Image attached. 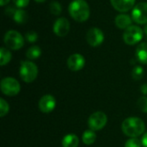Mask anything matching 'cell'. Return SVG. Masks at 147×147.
<instances>
[{
  "mask_svg": "<svg viewBox=\"0 0 147 147\" xmlns=\"http://www.w3.org/2000/svg\"><path fill=\"white\" fill-rule=\"evenodd\" d=\"M19 74L25 83H32L38 76V67L32 61L23 60L21 62Z\"/></svg>",
  "mask_w": 147,
  "mask_h": 147,
  "instance_id": "3",
  "label": "cell"
},
{
  "mask_svg": "<svg viewBox=\"0 0 147 147\" xmlns=\"http://www.w3.org/2000/svg\"><path fill=\"white\" fill-rule=\"evenodd\" d=\"M16 9H15L13 6H8V7L5 9V11H4V12H5V14H6L7 16L12 17V16H13V14L15 13Z\"/></svg>",
  "mask_w": 147,
  "mask_h": 147,
  "instance_id": "28",
  "label": "cell"
},
{
  "mask_svg": "<svg viewBox=\"0 0 147 147\" xmlns=\"http://www.w3.org/2000/svg\"><path fill=\"white\" fill-rule=\"evenodd\" d=\"M138 106L141 109V111L147 113V97L146 96L140 97L138 101Z\"/></svg>",
  "mask_w": 147,
  "mask_h": 147,
  "instance_id": "26",
  "label": "cell"
},
{
  "mask_svg": "<svg viewBox=\"0 0 147 147\" xmlns=\"http://www.w3.org/2000/svg\"><path fill=\"white\" fill-rule=\"evenodd\" d=\"M3 43L8 49L19 50L24 45V37L16 30H9L3 37Z\"/></svg>",
  "mask_w": 147,
  "mask_h": 147,
  "instance_id": "4",
  "label": "cell"
},
{
  "mask_svg": "<svg viewBox=\"0 0 147 147\" xmlns=\"http://www.w3.org/2000/svg\"><path fill=\"white\" fill-rule=\"evenodd\" d=\"M40 55H41V49L38 46H32L26 52V57L30 60L36 59Z\"/></svg>",
  "mask_w": 147,
  "mask_h": 147,
  "instance_id": "20",
  "label": "cell"
},
{
  "mask_svg": "<svg viewBox=\"0 0 147 147\" xmlns=\"http://www.w3.org/2000/svg\"><path fill=\"white\" fill-rule=\"evenodd\" d=\"M9 109V103L3 98H0V116L4 117L8 114Z\"/></svg>",
  "mask_w": 147,
  "mask_h": 147,
  "instance_id": "23",
  "label": "cell"
},
{
  "mask_svg": "<svg viewBox=\"0 0 147 147\" xmlns=\"http://www.w3.org/2000/svg\"><path fill=\"white\" fill-rule=\"evenodd\" d=\"M142 143L141 140H139L137 138H131L130 140H128L126 144H125V147H141Z\"/></svg>",
  "mask_w": 147,
  "mask_h": 147,
  "instance_id": "25",
  "label": "cell"
},
{
  "mask_svg": "<svg viewBox=\"0 0 147 147\" xmlns=\"http://www.w3.org/2000/svg\"><path fill=\"white\" fill-rule=\"evenodd\" d=\"M107 121H108L107 115L103 112L97 111L93 113L90 116L88 120V125L90 129L93 131H99L106 126Z\"/></svg>",
  "mask_w": 147,
  "mask_h": 147,
  "instance_id": "7",
  "label": "cell"
},
{
  "mask_svg": "<svg viewBox=\"0 0 147 147\" xmlns=\"http://www.w3.org/2000/svg\"><path fill=\"white\" fill-rule=\"evenodd\" d=\"M13 20L18 24H23L28 21V14L23 9H16L12 16Z\"/></svg>",
  "mask_w": 147,
  "mask_h": 147,
  "instance_id": "17",
  "label": "cell"
},
{
  "mask_svg": "<svg viewBox=\"0 0 147 147\" xmlns=\"http://www.w3.org/2000/svg\"><path fill=\"white\" fill-rule=\"evenodd\" d=\"M49 10L50 12L54 16H59L62 11L61 4L57 1H53L49 5Z\"/></svg>",
  "mask_w": 147,
  "mask_h": 147,
  "instance_id": "21",
  "label": "cell"
},
{
  "mask_svg": "<svg viewBox=\"0 0 147 147\" xmlns=\"http://www.w3.org/2000/svg\"><path fill=\"white\" fill-rule=\"evenodd\" d=\"M140 90H141V92H142V94H143L144 96H146L147 95V84H142V85H141V87H140Z\"/></svg>",
  "mask_w": 147,
  "mask_h": 147,
  "instance_id": "30",
  "label": "cell"
},
{
  "mask_svg": "<svg viewBox=\"0 0 147 147\" xmlns=\"http://www.w3.org/2000/svg\"><path fill=\"white\" fill-rule=\"evenodd\" d=\"M71 17L78 22H86L90 15V9L85 0H73L68 7Z\"/></svg>",
  "mask_w": 147,
  "mask_h": 147,
  "instance_id": "1",
  "label": "cell"
},
{
  "mask_svg": "<svg viewBox=\"0 0 147 147\" xmlns=\"http://www.w3.org/2000/svg\"><path fill=\"white\" fill-rule=\"evenodd\" d=\"M144 30L137 26L131 25L127 29H125L123 34V40L126 44L133 46L139 43L144 37Z\"/></svg>",
  "mask_w": 147,
  "mask_h": 147,
  "instance_id": "5",
  "label": "cell"
},
{
  "mask_svg": "<svg viewBox=\"0 0 147 147\" xmlns=\"http://www.w3.org/2000/svg\"><path fill=\"white\" fill-rule=\"evenodd\" d=\"M141 143H142V146H143L147 147V133H146V134L142 136Z\"/></svg>",
  "mask_w": 147,
  "mask_h": 147,
  "instance_id": "29",
  "label": "cell"
},
{
  "mask_svg": "<svg viewBox=\"0 0 147 147\" xmlns=\"http://www.w3.org/2000/svg\"><path fill=\"white\" fill-rule=\"evenodd\" d=\"M86 40L88 44L93 47H96L104 40V34L103 32L98 28H91L87 31L86 34Z\"/></svg>",
  "mask_w": 147,
  "mask_h": 147,
  "instance_id": "9",
  "label": "cell"
},
{
  "mask_svg": "<svg viewBox=\"0 0 147 147\" xmlns=\"http://www.w3.org/2000/svg\"><path fill=\"white\" fill-rule=\"evenodd\" d=\"M85 59L80 53H73L67 59V66L72 71H78L84 67Z\"/></svg>",
  "mask_w": 147,
  "mask_h": 147,
  "instance_id": "11",
  "label": "cell"
},
{
  "mask_svg": "<svg viewBox=\"0 0 147 147\" xmlns=\"http://www.w3.org/2000/svg\"><path fill=\"white\" fill-rule=\"evenodd\" d=\"M53 33L59 37H64L67 35L70 31V22L65 17H59L58 18L53 27Z\"/></svg>",
  "mask_w": 147,
  "mask_h": 147,
  "instance_id": "10",
  "label": "cell"
},
{
  "mask_svg": "<svg viewBox=\"0 0 147 147\" xmlns=\"http://www.w3.org/2000/svg\"><path fill=\"white\" fill-rule=\"evenodd\" d=\"M0 87L2 92L9 96H14L17 95L21 90V85L19 82L11 77L3 78L1 80Z\"/></svg>",
  "mask_w": 147,
  "mask_h": 147,
  "instance_id": "6",
  "label": "cell"
},
{
  "mask_svg": "<svg viewBox=\"0 0 147 147\" xmlns=\"http://www.w3.org/2000/svg\"><path fill=\"white\" fill-rule=\"evenodd\" d=\"M135 57L140 63L147 65V42H142L137 47Z\"/></svg>",
  "mask_w": 147,
  "mask_h": 147,
  "instance_id": "15",
  "label": "cell"
},
{
  "mask_svg": "<svg viewBox=\"0 0 147 147\" xmlns=\"http://www.w3.org/2000/svg\"><path fill=\"white\" fill-rule=\"evenodd\" d=\"M121 129L125 135L130 138H137L144 134L146 125L140 118L129 117L122 122Z\"/></svg>",
  "mask_w": 147,
  "mask_h": 147,
  "instance_id": "2",
  "label": "cell"
},
{
  "mask_svg": "<svg viewBox=\"0 0 147 147\" xmlns=\"http://www.w3.org/2000/svg\"><path fill=\"white\" fill-rule=\"evenodd\" d=\"M143 30H144V34H145L147 36V24L145 25V27H144Z\"/></svg>",
  "mask_w": 147,
  "mask_h": 147,
  "instance_id": "32",
  "label": "cell"
},
{
  "mask_svg": "<svg viewBox=\"0 0 147 147\" xmlns=\"http://www.w3.org/2000/svg\"><path fill=\"white\" fill-rule=\"evenodd\" d=\"M25 40L29 43H34L38 40V34L34 31H28L25 34Z\"/></svg>",
  "mask_w": 147,
  "mask_h": 147,
  "instance_id": "24",
  "label": "cell"
},
{
  "mask_svg": "<svg viewBox=\"0 0 147 147\" xmlns=\"http://www.w3.org/2000/svg\"><path fill=\"white\" fill-rule=\"evenodd\" d=\"M12 1L14 5L18 9L26 8L29 3V0H12Z\"/></svg>",
  "mask_w": 147,
  "mask_h": 147,
  "instance_id": "27",
  "label": "cell"
},
{
  "mask_svg": "<svg viewBox=\"0 0 147 147\" xmlns=\"http://www.w3.org/2000/svg\"><path fill=\"white\" fill-rule=\"evenodd\" d=\"M82 140H83V142L85 145H87V146L92 145L96 141V134H95V131H93L91 129L86 130L83 134Z\"/></svg>",
  "mask_w": 147,
  "mask_h": 147,
  "instance_id": "19",
  "label": "cell"
},
{
  "mask_svg": "<svg viewBox=\"0 0 147 147\" xmlns=\"http://www.w3.org/2000/svg\"><path fill=\"white\" fill-rule=\"evenodd\" d=\"M135 2L136 0H110L113 8L121 13H125L134 9Z\"/></svg>",
  "mask_w": 147,
  "mask_h": 147,
  "instance_id": "13",
  "label": "cell"
},
{
  "mask_svg": "<svg viewBox=\"0 0 147 147\" xmlns=\"http://www.w3.org/2000/svg\"><path fill=\"white\" fill-rule=\"evenodd\" d=\"M132 19L138 24H147V3H137L132 10Z\"/></svg>",
  "mask_w": 147,
  "mask_h": 147,
  "instance_id": "8",
  "label": "cell"
},
{
  "mask_svg": "<svg viewBox=\"0 0 147 147\" xmlns=\"http://www.w3.org/2000/svg\"><path fill=\"white\" fill-rule=\"evenodd\" d=\"M10 0H0V5L1 6H5L7 3H9Z\"/></svg>",
  "mask_w": 147,
  "mask_h": 147,
  "instance_id": "31",
  "label": "cell"
},
{
  "mask_svg": "<svg viewBox=\"0 0 147 147\" xmlns=\"http://www.w3.org/2000/svg\"><path fill=\"white\" fill-rule=\"evenodd\" d=\"M79 144V140L78 136L75 134H67L62 140V146L63 147H78Z\"/></svg>",
  "mask_w": 147,
  "mask_h": 147,
  "instance_id": "16",
  "label": "cell"
},
{
  "mask_svg": "<svg viewBox=\"0 0 147 147\" xmlns=\"http://www.w3.org/2000/svg\"><path fill=\"white\" fill-rule=\"evenodd\" d=\"M11 58H12V54L10 51L6 47H2L0 48V65L2 66L7 65L11 60Z\"/></svg>",
  "mask_w": 147,
  "mask_h": 147,
  "instance_id": "18",
  "label": "cell"
},
{
  "mask_svg": "<svg viewBox=\"0 0 147 147\" xmlns=\"http://www.w3.org/2000/svg\"><path fill=\"white\" fill-rule=\"evenodd\" d=\"M132 22H133L132 16L125 13H121L117 15L115 18V26L121 29H127L128 27L132 25Z\"/></svg>",
  "mask_w": 147,
  "mask_h": 147,
  "instance_id": "14",
  "label": "cell"
},
{
  "mask_svg": "<svg viewBox=\"0 0 147 147\" xmlns=\"http://www.w3.org/2000/svg\"><path fill=\"white\" fill-rule=\"evenodd\" d=\"M144 75V69L140 65H136L132 71V77L135 80H140Z\"/></svg>",
  "mask_w": 147,
  "mask_h": 147,
  "instance_id": "22",
  "label": "cell"
},
{
  "mask_svg": "<svg viewBox=\"0 0 147 147\" xmlns=\"http://www.w3.org/2000/svg\"><path fill=\"white\" fill-rule=\"evenodd\" d=\"M36 3H43V2H45L46 0H34Z\"/></svg>",
  "mask_w": 147,
  "mask_h": 147,
  "instance_id": "33",
  "label": "cell"
},
{
  "mask_svg": "<svg viewBox=\"0 0 147 147\" xmlns=\"http://www.w3.org/2000/svg\"><path fill=\"white\" fill-rule=\"evenodd\" d=\"M56 106V100L52 95H45L39 101V109L44 114L51 113Z\"/></svg>",
  "mask_w": 147,
  "mask_h": 147,
  "instance_id": "12",
  "label": "cell"
}]
</instances>
